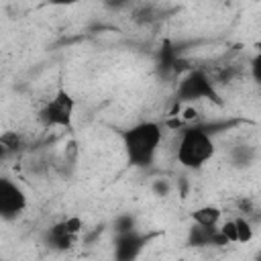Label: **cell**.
Wrapping results in <instances>:
<instances>
[{
  "mask_svg": "<svg viewBox=\"0 0 261 261\" xmlns=\"http://www.w3.org/2000/svg\"><path fill=\"white\" fill-rule=\"evenodd\" d=\"M122 143L130 165H149L161 143V126L157 122H139L124 130Z\"/></svg>",
  "mask_w": 261,
  "mask_h": 261,
  "instance_id": "obj_1",
  "label": "cell"
},
{
  "mask_svg": "<svg viewBox=\"0 0 261 261\" xmlns=\"http://www.w3.org/2000/svg\"><path fill=\"white\" fill-rule=\"evenodd\" d=\"M212 155H214V143L204 128L194 126L184 130L177 145V161L184 167L198 169L208 159H212Z\"/></svg>",
  "mask_w": 261,
  "mask_h": 261,
  "instance_id": "obj_2",
  "label": "cell"
},
{
  "mask_svg": "<svg viewBox=\"0 0 261 261\" xmlns=\"http://www.w3.org/2000/svg\"><path fill=\"white\" fill-rule=\"evenodd\" d=\"M73 98L65 92L59 90L55 94L53 100H49L43 110L39 112V118L45 126H61V128H69L71 126V118H73Z\"/></svg>",
  "mask_w": 261,
  "mask_h": 261,
  "instance_id": "obj_3",
  "label": "cell"
},
{
  "mask_svg": "<svg viewBox=\"0 0 261 261\" xmlns=\"http://www.w3.org/2000/svg\"><path fill=\"white\" fill-rule=\"evenodd\" d=\"M194 98L218 100L214 86L204 71H192L179 86V100H194Z\"/></svg>",
  "mask_w": 261,
  "mask_h": 261,
  "instance_id": "obj_4",
  "label": "cell"
},
{
  "mask_svg": "<svg viewBox=\"0 0 261 261\" xmlns=\"http://www.w3.org/2000/svg\"><path fill=\"white\" fill-rule=\"evenodd\" d=\"M27 208L24 192L12 184L10 179H0V214L4 218H12Z\"/></svg>",
  "mask_w": 261,
  "mask_h": 261,
  "instance_id": "obj_5",
  "label": "cell"
},
{
  "mask_svg": "<svg viewBox=\"0 0 261 261\" xmlns=\"http://www.w3.org/2000/svg\"><path fill=\"white\" fill-rule=\"evenodd\" d=\"M143 245H145V237H141L135 230L124 232V234H118L116 245H114V257H116V261H135L137 255L143 251Z\"/></svg>",
  "mask_w": 261,
  "mask_h": 261,
  "instance_id": "obj_6",
  "label": "cell"
},
{
  "mask_svg": "<svg viewBox=\"0 0 261 261\" xmlns=\"http://www.w3.org/2000/svg\"><path fill=\"white\" fill-rule=\"evenodd\" d=\"M220 216H222V212L216 206H202V208L194 210V214H192L196 224L208 226V228H216V224L220 222Z\"/></svg>",
  "mask_w": 261,
  "mask_h": 261,
  "instance_id": "obj_7",
  "label": "cell"
},
{
  "mask_svg": "<svg viewBox=\"0 0 261 261\" xmlns=\"http://www.w3.org/2000/svg\"><path fill=\"white\" fill-rule=\"evenodd\" d=\"M237 230H239V243H251L253 239V226L245 218H237Z\"/></svg>",
  "mask_w": 261,
  "mask_h": 261,
  "instance_id": "obj_8",
  "label": "cell"
},
{
  "mask_svg": "<svg viewBox=\"0 0 261 261\" xmlns=\"http://www.w3.org/2000/svg\"><path fill=\"white\" fill-rule=\"evenodd\" d=\"M0 145H2V151L4 153H8V151H14V149H18V145H20V139H18V135L16 133H4L2 137H0Z\"/></svg>",
  "mask_w": 261,
  "mask_h": 261,
  "instance_id": "obj_9",
  "label": "cell"
},
{
  "mask_svg": "<svg viewBox=\"0 0 261 261\" xmlns=\"http://www.w3.org/2000/svg\"><path fill=\"white\" fill-rule=\"evenodd\" d=\"M220 232H222V237L228 241V243H239V230H237V220H226L220 228H218Z\"/></svg>",
  "mask_w": 261,
  "mask_h": 261,
  "instance_id": "obj_10",
  "label": "cell"
},
{
  "mask_svg": "<svg viewBox=\"0 0 261 261\" xmlns=\"http://www.w3.org/2000/svg\"><path fill=\"white\" fill-rule=\"evenodd\" d=\"M133 226H135V220H133L130 216H120V218L116 220V232H118V234H124V232L135 230Z\"/></svg>",
  "mask_w": 261,
  "mask_h": 261,
  "instance_id": "obj_11",
  "label": "cell"
},
{
  "mask_svg": "<svg viewBox=\"0 0 261 261\" xmlns=\"http://www.w3.org/2000/svg\"><path fill=\"white\" fill-rule=\"evenodd\" d=\"M63 222H65L67 232H69V234H73V237L82 230V218H80V216H69V218H65Z\"/></svg>",
  "mask_w": 261,
  "mask_h": 261,
  "instance_id": "obj_12",
  "label": "cell"
},
{
  "mask_svg": "<svg viewBox=\"0 0 261 261\" xmlns=\"http://www.w3.org/2000/svg\"><path fill=\"white\" fill-rule=\"evenodd\" d=\"M251 73H253V80L261 84V53H257L251 61Z\"/></svg>",
  "mask_w": 261,
  "mask_h": 261,
  "instance_id": "obj_13",
  "label": "cell"
},
{
  "mask_svg": "<svg viewBox=\"0 0 261 261\" xmlns=\"http://www.w3.org/2000/svg\"><path fill=\"white\" fill-rule=\"evenodd\" d=\"M165 126H169V128H173V130H179V128L184 126V120H181L179 116H171V118L165 120Z\"/></svg>",
  "mask_w": 261,
  "mask_h": 261,
  "instance_id": "obj_14",
  "label": "cell"
},
{
  "mask_svg": "<svg viewBox=\"0 0 261 261\" xmlns=\"http://www.w3.org/2000/svg\"><path fill=\"white\" fill-rule=\"evenodd\" d=\"M194 118H196V110L194 108H186L184 114H181V120L186 122V120H194Z\"/></svg>",
  "mask_w": 261,
  "mask_h": 261,
  "instance_id": "obj_15",
  "label": "cell"
},
{
  "mask_svg": "<svg viewBox=\"0 0 261 261\" xmlns=\"http://www.w3.org/2000/svg\"><path fill=\"white\" fill-rule=\"evenodd\" d=\"M257 49H259V53H261V41H259V43H257Z\"/></svg>",
  "mask_w": 261,
  "mask_h": 261,
  "instance_id": "obj_16",
  "label": "cell"
},
{
  "mask_svg": "<svg viewBox=\"0 0 261 261\" xmlns=\"http://www.w3.org/2000/svg\"><path fill=\"white\" fill-rule=\"evenodd\" d=\"M257 261H261V255H259V259H257Z\"/></svg>",
  "mask_w": 261,
  "mask_h": 261,
  "instance_id": "obj_17",
  "label": "cell"
}]
</instances>
